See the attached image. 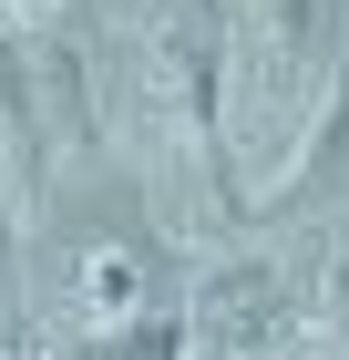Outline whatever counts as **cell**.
<instances>
[{
    "label": "cell",
    "mask_w": 349,
    "mask_h": 360,
    "mask_svg": "<svg viewBox=\"0 0 349 360\" xmlns=\"http://www.w3.org/2000/svg\"><path fill=\"white\" fill-rule=\"evenodd\" d=\"M216 11H226V124H246V144H277L339 83L349 0H216Z\"/></svg>",
    "instance_id": "obj_1"
},
{
    "label": "cell",
    "mask_w": 349,
    "mask_h": 360,
    "mask_svg": "<svg viewBox=\"0 0 349 360\" xmlns=\"http://www.w3.org/2000/svg\"><path fill=\"white\" fill-rule=\"evenodd\" d=\"M52 288H62V309H72L93 340H124V330H154V319H164L175 268H164V237H154L144 217L103 206V217H82L72 237H62Z\"/></svg>",
    "instance_id": "obj_2"
},
{
    "label": "cell",
    "mask_w": 349,
    "mask_h": 360,
    "mask_svg": "<svg viewBox=\"0 0 349 360\" xmlns=\"http://www.w3.org/2000/svg\"><path fill=\"white\" fill-rule=\"evenodd\" d=\"M154 103H164V134L185 155L226 144V11L216 0H185L154 31Z\"/></svg>",
    "instance_id": "obj_3"
},
{
    "label": "cell",
    "mask_w": 349,
    "mask_h": 360,
    "mask_svg": "<svg viewBox=\"0 0 349 360\" xmlns=\"http://www.w3.org/2000/svg\"><path fill=\"white\" fill-rule=\"evenodd\" d=\"M195 360H268L277 340H288V278L257 268V257H237V268H216L206 288H195Z\"/></svg>",
    "instance_id": "obj_4"
},
{
    "label": "cell",
    "mask_w": 349,
    "mask_h": 360,
    "mask_svg": "<svg viewBox=\"0 0 349 360\" xmlns=\"http://www.w3.org/2000/svg\"><path fill=\"white\" fill-rule=\"evenodd\" d=\"M41 155H52V124H41V93H31L21 41L0 31V186H41Z\"/></svg>",
    "instance_id": "obj_5"
},
{
    "label": "cell",
    "mask_w": 349,
    "mask_h": 360,
    "mask_svg": "<svg viewBox=\"0 0 349 360\" xmlns=\"http://www.w3.org/2000/svg\"><path fill=\"white\" fill-rule=\"evenodd\" d=\"M82 360H185L175 350V319H154V330H124V340H93Z\"/></svg>",
    "instance_id": "obj_6"
},
{
    "label": "cell",
    "mask_w": 349,
    "mask_h": 360,
    "mask_svg": "<svg viewBox=\"0 0 349 360\" xmlns=\"http://www.w3.org/2000/svg\"><path fill=\"white\" fill-rule=\"evenodd\" d=\"M21 11H52V0H21Z\"/></svg>",
    "instance_id": "obj_7"
}]
</instances>
